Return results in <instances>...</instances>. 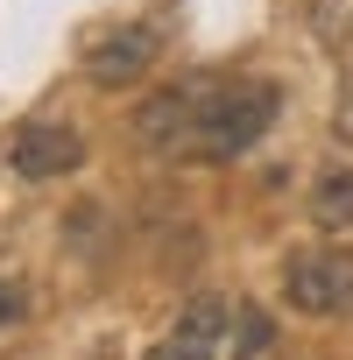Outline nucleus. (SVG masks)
Returning a JSON list of instances; mask_svg holds the SVG:
<instances>
[{
  "instance_id": "obj_2",
  "label": "nucleus",
  "mask_w": 353,
  "mask_h": 360,
  "mask_svg": "<svg viewBox=\"0 0 353 360\" xmlns=\"http://www.w3.org/2000/svg\"><path fill=\"white\" fill-rule=\"evenodd\" d=\"M283 297L304 318H353V255L346 248H304L283 262Z\"/></svg>"
},
{
  "instance_id": "obj_6",
  "label": "nucleus",
  "mask_w": 353,
  "mask_h": 360,
  "mask_svg": "<svg viewBox=\"0 0 353 360\" xmlns=\"http://www.w3.org/2000/svg\"><path fill=\"white\" fill-rule=\"evenodd\" d=\"M219 339H226V304H219V297H198V304L176 311V325L155 339L148 360H212Z\"/></svg>"
},
{
  "instance_id": "obj_7",
  "label": "nucleus",
  "mask_w": 353,
  "mask_h": 360,
  "mask_svg": "<svg viewBox=\"0 0 353 360\" xmlns=\"http://www.w3.org/2000/svg\"><path fill=\"white\" fill-rule=\"evenodd\" d=\"M311 219H318L325 233H346V226H353V169H325V176H318Z\"/></svg>"
},
{
  "instance_id": "obj_4",
  "label": "nucleus",
  "mask_w": 353,
  "mask_h": 360,
  "mask_svg": "<svg viewBox=\"0 0 353 360\" xmlns=\"http://www.w3.org/2000/svg\"><path fill=\"white\" fill-rule=\"evenodd\" d=\"M155 50H162V36H155L148 22L106 29V36L85 43V78H92V85H134V78L155 64Z\"/></svg>"
},
{
  "instance_id": "obj_3",
  "label": "nucleus",
  "mask_w": 353,
  "mask_h": 360,
  "mask_svg": "<svg viewBox=\"0 0 353 360\" xmlns=\"http://www.w3.org/2000/svg\"><path fill=\"white\" fill-rule=\"evenodd\" d=\"M8 162H15V176H29V184H50V176H64V169L85 162V141L64 120H29V127H15Z\"/></svg>"
},
{
  "instance_id": "obj_5",
  "label": "nucleus",
  "mask_w": 353,
  "mask_h": 360,
  "mask_svg": "<svg viewBox=\"0 0 353 360\" xmlns=\"http://www.w3.org/2000/svg\"><path fill=\"white\" fill-rule=\"evenodd\" d=\"M198 92L205 78H184V85H162L141 113H134V134L148 148H191V120H198Z\"/></svg>"
},
{
  "instance_id": "obj_8",
  "label": "nucleus",
  "mask_w": 353,
  "mask_h": 360,
  "mask_svg": "<svg viewBox=\"0 0 353 360\" xmlns=\"http://www.w3.org/2000/svg\"><path fill=\"white\" fill-rule=\"evenodd\" d=\"M15 318H22V290H15V283H0V325H15Z\"/></svg>"
},
{
  "instance_id": "obj_1",
  "label": "nucleus",
  "mask_w": 353,
  "mask_h": 360,
  "mask_svg": "<svg viewBox=\"0 0 353 360\" xmlns=\"http://www.w3.org/2000/svg\"><path fill=\"white\" fill-rule=\"evenodd\" d=\"M276 106H283V92H276L269 78H233V85L205 78L198 120H191V148H184V155H198V162H233V155H248V148L276 127Z\"/></svg>"
}]
</instances>
